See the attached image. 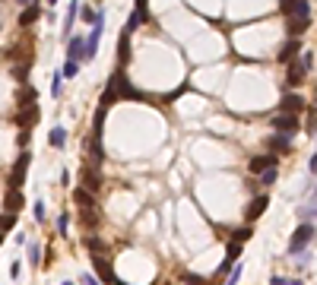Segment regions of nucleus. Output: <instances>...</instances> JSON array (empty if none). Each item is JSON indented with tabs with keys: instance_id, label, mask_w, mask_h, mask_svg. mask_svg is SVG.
<instances>
[{
	"instance_id": "24",
	"label": "nucleus",
	"mask_w": 317,
	"mask_h": 285,
	"mask_svg": "<svg viewBox=\"0 0 317 285\" xmlns=\"http://www.w3.org/2000/svg\"><path fill=\"white\" fill-rule=\"evenodd\" d=\"M79 222H83L86 228H96V225H98V215H96V209H83V215H79Z\"/></svg>"
},
{
	"instance_id": "34",
	"label": "nucleus",
	"mask_w": 317,
	"mask_h": 285,
	"mask_svg": "<svg viewBox=\"0 0 317 285\" xmlns=\"http://www.w3.org/2000/svg\"><path fill=\"white\" fill-rule=\"evenodd\" d=\"M67 228H70V213H60V215H57V232L67 235Z\"/></svg>"
},
{
	"instance_id": "8",
	"label": "nucleus",
	"mask_w": 317,
	"mask_h": 285,
	"mask_svg": "<svg viewBox=\"0 0 317 285\" xmlns=\"http://www.w3.org/2000/svg\"><path fill=\"white\" fill-rule=\"evenodd\" d=\"M298 111H305V98L301 95H282V101H279V114H298Z\"/></svg>"
},
{
	"instance_id": "21",
	"label": "nucleus",
	"mask_w": 317,
	"mask_h": 285,
	"mask_svg": "<svg viewBox=\"0 0 317 285\" xmlns=\"http://www.w3.org/2000/svg\"><path fill=\"white\" fill-rule=\"evenodd\" d=\"M38 114H42V111H38V105H29V108H25V114H19V124H23V127H32L38 120Z\"/></svg>"
},
{
	"instance_id": "2",
	"label": "nucleus",
	"mask_w": 317,
	"mask_h": 285,
	"mask_svg": "<svg viewBox=\"0 0 317 285\" xmlns=\"http://www.w3.org/2000/svg\"><path fill=\"white\" fill-rule=\"evenodd\" d=\"M314 244V222H301L298 228H295L292 241H289V254H298V250H308Z\"/></svg>"
},
{
	"instance_id": "6",
	"label": "nucleus",
	"mask_w": 317,
	"mask_h": 285,
	"mask_svg": "<svg viewBox=\"0 0 317 285\" xmlns=\"http://www.w3.org/2000/svg\"><path fill=\"white\" fill-rule=\"evenodd\" d=\"M89 165L92 168H102L105 165V146H102V137L92 133L89 137Z\"/></svg>"
},
{
	"instance_id": "12",
	"label": "nucleus",
	"mask_w": 317,
	"mask_h": 285,
	"mask_svg": "<svg viewBox=\"0 0 317 285\" xmlns=\"http://www.w3.org/2000/svg\"><path fill=\"white\" fill-rule=\"evenodd\" d=\"M273 127L279 133H295V130H298V120H295V114H276Z\"/></svg>"
},
{
	"instance_id": "46",
	"label": "nucleus",
	"mask_w": 317,
	"mask_h": 285,
	"mask_svg": "<svg viewBox=\"0 0 317 285\" xmlns=\"http://www.w3.org/2000/svg\"><path fill=\"white\" fill-rule=\"evenodd\" d=\"M0 244H3V232H0Z\"/></svg>"
},
{
	"instance_id": "39",
	"label": "nucleus",
	"mask_w": 317,
	"mask_h": 285,
	"mask_svg": "<svg viewBox=\"0 0 317 285\" xmlns=\"http://www.w3.org/2000/svg\"><path fill=\"white\" fill-rule=\"evenodd\" d=\"M19 273H23V263L13 260V263H10V276H13V279H19Z\"/></svg>"
},
{
	"instance_id": "42",
	"label": "nucleus",
	"mask_w": 317,
	"mask_h": 285,
	"mask_svg": "<svg viewBox=\"0 0 317 285\" xmlns=\"http://www.w3.org/2000/svg\"><path fill=\"white\" fill-rule=\"evenodd\" d=\"M269 285H289V279H282V276H273V279H269Z\"/></svg>"
},
{
	"instance_id": "40",
	"label": "nucleus",
	"mask_w": 317,
	"mask_h": 285,
	"mask_svg": "<svg viewBox=\"0 0 317 285\" xmlns=\"http://www.w3.org/2000/svg\"><path fill=\"white\" fill-rule=\"evenodd\" d=\"M292 3H295V0H279V10H282V16H289V10H292Z\"/></svg>"
},
{
	"instance_id": "10",
	"label": "nucleus",
	"mask_w": 317,
	"mask_h": 285,
	"mask_svg": "<svg viewBox=\"0 0 317 285\" xmlns=\"http://www.w3.org/2000/svg\"><path fill=\"white\" fill-rule=\"evenodd\" d=\"M267 206H269V196H267V193L254 196V200H251V206H247V222H257L260 215L267 213Z\"/></svg>"
},
{
	"instance_id": "3",
	"label": "nucleus",
	"mask_w": 317,
	"mask_h": 285,
	"mask_svg": "<svg viewBox=\"0 0 317 285\" xmlns=\"http://www.w3.org/2000/svg\"><path fill=\"white\" fill-rule=\"evenodd\" d=\"M92 269H96V276L102 279V285H111L118 276H114V266H111V260H108L105 254H92Z\"/></svg>"
},
{
	"instance_id": "48",
	"label": "nucleus",
	"mask_w": 317,
	"mask_h": 285,
	"mask_svg": "<svg viewBox=\"0 0 317 285\" xmlns=\"http://www.w3.org/2000/svg\"><path fill=\"white\" fill-rule=\"evenodd\" d=\"M19 3H23V0H19Z\"/></svg>"
},
{
	"instance_id": "41",
	"label": "nucleus",
	"mask_w": 317,
	"mask_h": 285,
	"mask_svg": "<svg viewBox=\"0 0 317 285\" xmlns=\"http://www.w3.org/2000/svg\"><path fill=\"white\" fill-rule=\"evenodd\" d=\"M29 140H32V137H29V127H25V130H23V133H19V146H23V149H25V146H29Z\"/></svg>"
},
{
	"instance_id": "27",
	"label": "nucleus",
	"mask_w": 317,
	"mask_h": 285,
	"mask_svg": "<svg viewBox=\"0 0 317 285\" xmlns=\"http://www.w3.org/2000/svg\"><path fill=\"white\" fill-rule=\"evenodd\" d=\"M238 257H241V244H238V241H232V244L225 247V260H228V263H235Z\"/></svg>"
},
{
	"instance_id": "25",
	"label": "nucleus",
	"mask_w": 317,
	"mask_h": 285,
	"mask_svg": "<svg viewBox=\"0 0 317 285\" xmlns=\"http://www.w3.org/2000/svg\"><path fill=\"white\" fill-rule=\"evenodd\" d=\"M83 23H96L98 19V10H92V6H79V13H76Z\"/></svg>"
},
{
	"instance_id": "44",
	"label": "nucleus",
	"mask_w": 317,
	"mask_h": 285,
	"mask_svg": "<svg viewBox=\"0 0 317 285\" xmlns=\"http://www.w3.org/2000/svg\"><path fill=\"white\" fill-rule=\"evenodd\" d=\"M289 285H305V282H301V279H289Z\"/></svg>"
},
{
	"instance_id": "23",
	"label": "nucleus",
	"mask_w": 317,
	"mask_h": 285,
	"mask_svg": "<svg viewBox=\"0 0 317 285\" xmlns=\"http://www.w3.org/2000/svg\"><path fill=\"white\" fill-rule=\"evenodd\" d=\"M86 247H89V254H105L102 238H96V235H89V238H86Z\"/></svg>"
},
{
	"instance_id": "13",
	"label": "nucleus",
	"mask_w": 317,
	"mask_h": 285,
	"mask_svg": "<svg viewBox=\"0 0 317 285\" xmlns=\"http://www.w3.org/2000/svg\"><path fill=\"white\" fill-rule=\"evenodd\" d=\"M73 200H76V206H83V209H96V193H92V190H86V187H76V190H73Z\"/></svg>"
},
{
	"instance_id": "33",
	"label": "nucleus",
	"mask_w": 317,
	"mask_h": 285,
	"mask_svg": "<svg viewBox=\"0 0 317 285\" xmlns=\"http://www.w3.org/2000/svg\"><path fill=\"white\" fill-rule=\"evenodd\" d=\"M181 282L184 285H206L203 276H194V273H181Z\"/></svg>"
},
{
	"instance_id": "11",
	"label": "nucleus",
	"mask_w": 317,
	"mask_h": 285,
	"mask_svg": "<svg viewBox=\"0 0 317 285\" xmlns=\"http://www.w3.org/2000/svg\"><path fill=\"white\" fill-rule=\"evenodd\" d=\"M86 57V38L83 35H76V38H70V42H67V60H83Z\"/></svg>"
},
{
	"instance_id": "1",
	"label": "nucleus",
	"mask_w": 317,
	"mask_h": 285,
	"mask_svg": "<svg viewBox=\"0 0 317 285\" xmlns=\"http://www.w3.org/2000/svg\"><path fill=\"white\" fill-rule=\"evenodd\" d=\"M311 60H314V54H311V51L301 54L298 60H289V76H286V86H289V89H295V86H298L301 79H305L308 73H311V67H314Z\"/></svg>"
},
{
	"instance_id": "37",
	"label": "nucleus",
	"mask_w": 317,
	"mask_h": 285,
	"mask_svg": "<svg viewBox=\"0 0 317 285\" xmlns=\"http://www.w3.org/2000/svg\"><path fill=\"white\" fill-rule=\"evenodd\" d=\"M238 279H241V263H235V266H232V276H228L225 285H238Z\"/></svg>"
},
{
	"instance_id": "26",
	"label": "nucleus",
	"mask_w": 317,
	"mask_h": 285,
	"mask_svg": "<svg viewBox=\"0 0 317 285\" xmlns=\"http://www.w3.org/2000/svg\"><path fill=\"white\" fill-rule=\"evenodd\" d=\"M29 263H32V266H42V247H38L35 241L29 244Z\"/></svg>"
},
{
	"instance_id": "38",
	"label": "nucleus",
	"mask_w": 317,
	"mask_h": 285,
	"mask_svg": "<svg viewBox=\"0 0 317 285\" xmlns=\"http://www.w3.org/2000/svg\"><path fill=\"white\" fill-rule=\"evenodd\" d=\"M60 79H64V76H60V73H54V79H51V95H54V98L60 95Z\"/></svg>"
},
{
	"instance_id": "31",
	"label": "nucleus",
	"mask_w": 317,
	"mask_h": 285,
	"mask_svg": "<svg viewBox=\"0 0 317 285\" xmlns=\"http://www.w3.org/2000/svg\"><path fill=\"white\" fill-rule=\"evenodd\" d=\"M13 225H16V213H6V215H0V232H10Z\"/></svg>"
},
{
	"instance_id": "43",
	"label": "nucleus",
	"mask_w": 317,
	"mask_h": 285,
	"mask_svg": "<svg viewBox=\"0 0 317 285\" xmlns=\"http://www.w3.org/2000/svg\"><path fill=\"white\" fill-rule=\"evenodd\" d=\"M83 282H86V285H102V282H98V279H96V276H86V279H83Z\"/></svg>"
},
{
	"instance_id": "20",
	"label": "nucleus",
	"mask_w": 317,
	"mask_h": 285,
	"mask_svg": "<svg viewBox=\"0 0 317 285\" xmlns=\"http://www.w3.org/2000/svg\"><path fill=\"white\" fill-rule=\"evenodd\" d=\"M76 13H79V0H70V10H67V19H64V32L70 35L73 23H76Z\"/></svg>"
},
{
	"instance_id": "9",
	"label": "nucleus",
	"mask_w": 317,
	"mask_h": 285,
	"mask_svg": "<svg viewBox=\"0 0 317 285\" xmlns=\"http://www.w3.org/2000/svg\"><path fill=\"white\" fill-rule=\"evenodd\" d=\"M276 165H279V155H254V159L247 162L251 174H260V171H267V168H276Z\"/></svg>"
},
{
	"instance_id": "47",
	"label": "nucleus",
	"mask_w": 317,
	"mask_h": 285,
	"mask_svg": "<svg viewBox=\"0 0 317 285\" xmlns=\"http://www.w3.org/2000/svg\"><path fill=\"white\" fill-rule=\"evenodd\" d=\"M64 285H73V282H64Z\"/></svg>"
},
{
	"instance_id": "30",
	"label": "nucleus",
	"mask_w": 317,
	"mask_h": 285,
	"mask_svg": "<svg viewBox=\"0 0 317 285\" xmlns=\"http://www.w3.org/2000/svg\"><path fill=\"white\" fill-rule=\"evenodd\" d=\"M247 238H251V225H244V228H235V232H232V241H238V244H244Z\"/></svg>"
},
{
	"instance_id": "7",
	"label": "nucleus",
	"mask_w": 317,
	"mask_h": 285,
	"mask_svg": "<svg viewBox=\"0 0 317 285\" xmlns=\"http://www.w3.org/2000/svg\"><path fill=\"white\" fill-rule=\"evenodd\" d=\"M79 181H83V187L92 190V193H98V190H102V178H98V171H96L92 165L79 168Z\"/></svg>"
},
{
	"instance_id": "22",
	"label": "nucleus",
	"mask_w": 317,
	"mask_h": 285,
	"mask_svg": "<svg viewBox=\"0 0 317 285\" xmlns=\"http://www.w3.org/2000/svg\"><path fill=\"white\" fill-rule=\"evenodd\" d=\"M308 23H311V19H298V16L289 19V35L298 38V32H305V29H308Z\"/></svg>"
},
{
	"instance_id": "29",
	"label": "nucleus",
	"mask_w": 317,
	"mask_h": 285,
	"mask_svg": "<svg viewBox=\"0 0 317 285\" xmlns=\"http://www.w3.org/2000/svg\"><path fill=\"white\" fill-rule=\"evenodd\" d=\"M32 215H35V222H45V219H48V213H45V200H35V206H32Z\"/></svg>"
},
{
	"instance_id": "14",
	"label": "nucleus",
	"mask_w": 317,
	"mask_h": 285,
	"mask_svg": "<svg viewBox=\"0 0 317 285\" xmlns=\"http://www.w3.org/2000/svg\"><path fill=\"white\" fill-rule=\"evenodd\" d=\"M42 6H38V3H29V6H25V10L23 13H19V25H23V29H25V25H32V23H35V19L38 16H42Z\"/></svg>"
},
{
	"instance_id": "17",
	"label": "nucleus",
	"mask_w": 317,
	"mask_h": 285,
	"mask_svg": "<svg viewBox=\"0 0 317 285\" xmlns=\"http://www.w3.org/2000/svg\"><path fill=\"white\" fill-rule=\"evenodd\" d=\"M269 149H273V152H289V149H292V133H279V137H273L269 140Z\"/></svg>"
},
{
	"instance_id": "19",
	"label": "nucleus",
	"mask_w": 317,
	"mask_h": 285,
	"mask_svg": "<svg viewBox=\"0 0 317 285\" xmlns=\"http://www.w3.org/2000/svg\"><path fill=\"white\" fill-rule=\"evenodd\" d=\"M48 142H51L54 149H64V146H67V130H64V127H54L51 137H48Z\"/></svg>"
},
{
	"instance_id": "35",
	"label": "nucleus",
	"mask_w": 317,
	"mask_h": 285,
	"mask_svg": "<svg viewBox=\"0 0 317 285\" xmlns=\"http://www.w3.org/2000/svg\"><path fill=\"white\" fill-rule=\"evenodd\" d=\"M260 184H276V168H267V171H260Z\"/></svg>"
},
{
	"instance_id": "28",
	"label": "nucleus",
	"mask_w": 317,
	"mask_h": 285,
	"mask_svg": "<svg viewBox=\"0 0 317 285\" xmlns=\"http://www.w3.org/2000/svg\"><path fill=\"white\" fill-rule=\"evenodd\" d=\"M76 73H79V64H76V60H67V64H64V70H60V76L73 79V76H76Z\"/></svg>"
},
{
	"instance_id": "32",
	"label": "nucleus",
	"mask_w": 317,
	"mask_h": 285,
	"mask_svg": "<svg viewBox=\"0 0 317 285\" xmlns=\"http://www.w3.org/2000/svg\"><path fill=\"white\" fill-rule=\"evenodd\" d=\"M133 13L146 23V19H149V0H137V10H133Z\"/></svg>"
},
{
	"instance_id": "4",
	"label": "nucleus",
	"mask_w": 317,
	"mask_h": 285,
	"mask_svg": "<svg viewBox=\"0 0 317 285\" xmlns=\"http://www.w3.org/2000/svg\"><path fill=\"white\" fill-rule=\"evenodd\" d=\"M29 162H32V155H29V152L16 159V165H13V171H10V187H13V190H19V187H23L25 174H29Z\"/></svg>"
},
{
	"instance_id": "16",
	"label": "nucleus",
	"mask_w": 317,
	"mask_h": 285,
	"mask_svg": "<svg viewBox=\"0 0 317 285\" xmlns=\"http://www.w3.org/2000/svg\"><path fill=\"white\" fill-rule=\"evenodd\" d=\"M23 206V193H19V190H6V196H3V209L6 213H16V209Z\"/></svg>"
},
{
	"instance_id": "18",
	"label": "nucleus",
	"mask_w": 317,
	"mask_h": 285,
	"mask_svg": "<svg viewBox=\"0 0 317 285\" xmlns=\"http://www.w3.org/2000/svg\"><path fill=\"white\" fill-rule=\"evenodd\" d=\"M298 51H301V45H298V38H295V42H289V45L279 51V64H289V60H292Z\"/></svg>"
},
{
	"instance_id": "5",
	"label": "nucleus",
	"mask_w": 317,
	"mask_h": 285,
	"mask_svg": "<svg viewBox=\"0 0 317 285\" xmlns=\"http://www.w3.org/2000/svg\"><path fill=\"white\" fill-rule=\"evenodd\" d=\"M114 86H118V98H133V101H140V98H143V92H137V89H133V83H130V79H127L121 70L114 73Z\"/></svg>"
},
{
	"instance_id": "45",
	"label": "nucleus",
	"mask_w": 317,
	"mask_h": 285,
	"mask_svg": "<svg viewBox=\"0 0 317 285\" xmlns=\"http://www.w3.org/2000/svg\"><path fill=\"white\" fill-rule=\"evenodd\" d=\"M54 3H57V0H48V6H51V10H54Z\"/></svg>"
},
{
	"instance_id": "15",
	"label": "nucleus",
	"mask_w": 317,
	"mask_h": 285,
	"mask_svg": "<svg viewBox=\"0 0 317 285\" xmlns=\"http://www.w3.org/2000/svg\"><path fill=\"white\" fill-rule=\"evenodd\" d=\"M118 60H121V67L130 60V32L127 29H121V42H118Z\"/></svg>"
},
{
	"instance_id": "36",
	"label": "nucleus",
	"mask_w": 317,
	"mask_h": 285,
	"mask_svg": "<svg viewBox=\"0 0 317 285\" xmlns=\"http://www.w3.org/2000/svg\"><path fill=\"white\" fill-rule=\"evenodd\" d=\"M298 215H301V222H314V200H311V203H308V206H305V209H301V213H298Z\"/></svg>"
}]
</instances>
